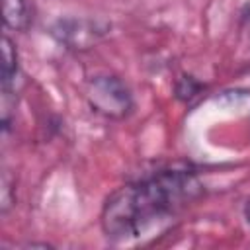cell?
Listing matches in <instances>:
<instances>
[{
  "instance_id": "obj_1",
  "label": "cell",
  "mask_w": 250,
  "mask_h": 250,
  "mask_svg": "<svg viewBox=\"0 0 250 250\" xmlns=\"http://www.w3.org/2000/svg\"><path fill=\"white\" fill-rule=\"evenodd\" d=\"M201 195L203 186L191 170H160L117 188L102 207L100 225L109 240L139 238Z\"/></svg>"
},
{
  "instance_id": "obj_2",
  "label": "cell",
  "mask_w": 250,
  "mask_h": 250,
  "mask_svg": "<svg viewBox=\"0 0 250 250\" xmlns=\"http://www.w3.org/2000/svg\"><path fill=\"white\" fill-rule=\"evenodd\" d=\"M84 100L94 113L113 121L129 117L135 107L133 92L127 82L109 72L94 74L84 82Z\"/></svg>"
},
{
  "instance_id": "obj_3",
  "label": "cell",
  "mask_w": 250,
  "mask_h": 250,
  "mask_svg": "<svg viewBox=\"0 0 250 250\" xmlns=\"http://www.w3.org/2000/svg\"><path fill=\"white\" fill-rule=\"evenodd\" d=\"M105 25L92 21V20H76V18H68V20H59L53 25V35L57 37L59 43L66 45V49H76V51H84L94 47L104 35H105Z\"/></svg>"
},
{
  "instance_id": "obj_4",
  "label": "cell",
  "mask_w": 250,
  "mask_h": 250,
  "mask_svg": "<svg viewBox=\"0 0 250 250\" xmlns=\"http://www.w3.org/2000/svg\"><path fill=\"white\" fill-rule=\"evenodd\" d=\"M20 78V55L16 49V43L2 35V94H16V84Z\"/></svg>"
},
{
  "instance_id": "obj_5",
  "label": "cell",
  "mask_w": 250,
  "mask_h": 250,
  "mask_svg": "<svg viewBox=\"0 0 250 250\" xmlns=\"http://www.w3.org/2000/svg\"><path fill=\"white\" fill-rule=\"evenodd\" d=\"M4 25L14 31H25L31 23V10L27 0H4Z\"/></svg>"
},
{
  "instance_id": "obj_6",
  "label": "cell",
  "mask_w": 250,
  "mask_h": 250,
  "mask_svg": "<svg viewBox=\"0 0 250 250\" xmlns=\"http://www.w3.org/2000/svg\"><path fill=\"white\" fill-rule=\"evenodd\" d=\"M203 90V84L197 82L193 76H182L180 82L176 84V96L182 102H189L191 98H195L199 92Z\"/></svg>"
},
{
  "instance_id": "obj_7",
  "label": "cell",
  "mask_w": 250,
  "mask_h": 250,
  "mask_svg": "<svg viewBox=\"0 0 250 250\" xmlns=\"http://www.w3.org/2000/svg\"><path fill=\"white\" fill-rule=\"evenodd\" d=\"M12 180L8 178V172L2 174V203H0V209L2 213H8V209L14 205L16 197H12Z\"/></svg>"
},
{
  "instance_id": "obj_8",
  "label": "cell",
  "mask_w": 250,
  "mask_h": 250,
  "mask_svg": "<svg viewBox=\"0 0 250 250\" xmlns=\"http://www.w3.org/2000/svg\"><path fill=\"white\" fill-rule=\"evenodd\" d=\"M244 217H246V223L250 225V199H248L246 205H244Z\"/></svg>"
}]
</instances>
